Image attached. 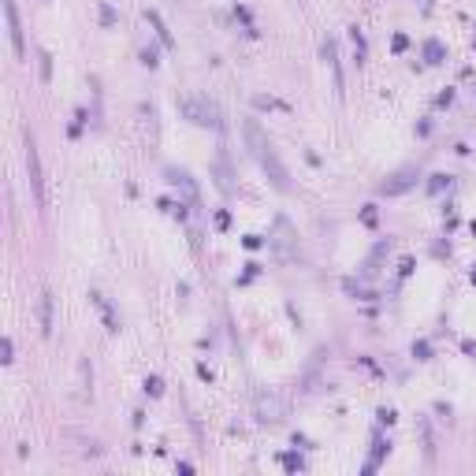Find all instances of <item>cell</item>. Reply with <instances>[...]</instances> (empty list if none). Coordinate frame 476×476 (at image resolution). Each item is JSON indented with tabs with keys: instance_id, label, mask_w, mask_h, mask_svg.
Returning a JSON list of instances; mask_svg holds the SVG:
<instances>
[{
	"instance_id": "obj_21",
	"label": "cell",
	"mask_w": 476,
	"mask_h": 476,
	"mask_svg": "<svg viewBox=\"0 0 476 476\" xmlns=\"http://www.w3.org/2000/svg\"><path fill=\"white\" fill-rule=\"evenodd\" d=\"M116 8H112V4H100V26H112V23H116Z\"/></svg>"
},
{
	"instance_id": "obj_22",
	"label": "cell",
	"mask_w": 476,
	"mask_h": 476,
	"mask_svg": "<svg viewBox=\"0 0 476 476\" xmlns=\"http://www.w3.org/2000/svg\"><path fill=\"white\" fill-rule=\"evenodd\" d=\"M142 63L149 67V71H153V67H160V56H157V49H142Z\"/></svg>"
},
{
	"instance_id": "obj_6",
	"label": "cell",
	"mask_w": 476,
	"mask_h": 476,
	"mask_svg": "<svg viewBox=\"0 0 476 476\" xmlns=\"http://www.w3.org/2000/svg\"><path fill=\"white\" fill-rule=\"evenodd\" d=\"M145 23L157 30V37H160V45H164V49H175V37H171V30H167L164 15H160L157 8H145Z\"/></svg>"
},
{
	"instance_id": "obj_3",
	"label": "cell",
	"mask_w": 476,
	"mask_h": 476,
	"mask_svg": "<svg viewBox=\"0 0 476 476\" xmlns=\"http://www.w3.org/2000/svg\"><path fill=\"white\" fill-rule=\"evenodd\" d=\"M26 171H30V190H33V201L45 205V179H41V157H37V142L26 134Z\"/></svg>"
},
{
	"instance_id": "obj_24",
	"label": "cell",
	"mask_w": 476,
	"mask_h": 476,
	"mask_svg": "<svg viewBox=\"0 0 476 476\" xmlns=\"http://www.w3.org/2000/svg\"><path fill=\"white\" fill-rule=\"evenodd\" d=\"M242 246H246V250H260V246H264V238H260V234H246V238H242Z\"/></svg>"
},
{
	"instance_id": "obj_32",
	"label": "cell",
	"mask_w": 476,
	"mask_h": 476,
	"mask_svg": "<svg viewBox=\"0 0 476 476\" xmlns=\"http://www.w3.org/2000/svg\"><path fill=\"white\" fill-rule=\"evenodd\" d=\"M461 350H465V353H469V357H473V361H476V343H473V339H465V343H461Z\"/></svg>"
},
{
	"instance_id": "obj_1",
	"label": "cell",
	"mask_w": 476,
	"mask_h": 476,
	"mask_svg": "<svg viewBox=\"0 0 476 476\" xmlns=\"http://www.w3.org/2000/svg\"><path fill=\"white\" fill-rule=\"evenodd\" d=\"M242 134H246V145H250L253 160L260 164V171L272 179V186H276L279 193H286V190H290V171H286V164L279 160L276 145L268 142V134L260 130V123H257V119H246V123H242Z\"/></svg>"
},
{
	"instance_id": "obj_33",
	"label": "cell",
	"mask_w": 476,
	"mask_h": 476,
	"mask_svg": "<svg viewBox=\"0 0 476 476\" xmlns=\"http://www.w3.org/2000/svg\"><path fill=\"white\" fill-rule=\"evenodd\" d=\"M469 279H473V283H476V268H473V272H469Z\"/></svg>"
},
{
	"instance_id": "obj_2",
	"label": "cell",
	"mask_w": 476,
	"mask_h": 476,
	"mask_svg": "<svg viewBox=\"0 0 476 476\" xmlns=\"http://www.w3.org/2000/svg\"><path fill=\"white\" fill-rule=\"evenodd\" d=\"M179 116H186L190 123H197V127H212V130H220V108L212 104L209 97H183L179 100Z\"/></svg>"
},
{
	"instance_id": "obj_16",
	"label": "cell",
	"mask_w": 476,
	"mask_h": 476,
	"mask_svg": "<svg viewBox=\"0 0 476 476\" xmlns=\"http://www.w3.org/2000/svg\"><path fill=\"white\" fill-rule=\"evenodd\" d=\"M145 394H149V398H160V394H164V380L160 376H145Z\"/></svg>"
},
{
	"instance_id": "obj_11",
	"label": "cell",
	"mask_w": 476,
	"mask_h": 476,
	"mask_svg": "<svg viewBox=\"0 0 476 476\" xmlns=\"http://www.w3.org/2000/svg\"><path fill=\"white\" fill-rule=\"evenodd\" d=\"M383 454H391V443H387L383 435H376V439H372V461L365 465V473H372V469H376V461L383 458Z\"/></svg>"
},
{
	"instance_id": "obj_17",
	"label": "cell",
	"mask_w": 476,
	"mask_h": 476,
	"mask_svg": "<svg viewBox=\"0 0 476 476\" xmlns=\"http://www.w3.org/2000/svg\"><path fill=\"white\" fill-rule=\"evenodd\" d=\"M242 268H246V272H242V276H238V286H246V283H250L253 276H260V264H257V260H246Z\"/></svg>"
},
{
	"instance_id": "obj_27",
	"label": "cell",
	"mask_w": 476,
	"mask_h": 476,
	"mask_svg": "<svg viewBox=\"0 0 476 476\" xmlns=\"http://www.w3.org/2000/svg\"><path fill=\"white\" fill-rule=\"evenodd\" d=\"M394 52H406V49H410V37H406V33H394Z\"/></svg>"
},
{
	"instance_id": "obj_12",
	"label": "cell",
	"mask_w": 476,
	"mask_h": 476,
	"mask_svg": "<svg viewBox=\"0 0 476 476\" xmlns=\"http://www.w3.org/2000/svg\"><path fill=\"white\" fill-rule=\"evenodd\" d=\"M257 410H260V420H279V402L276 398H257Z\"/></svg>"
},
{
	"instance_id": "obj_30",
	"label": "cell",
	"mask_w": 476,
	"mask_h": 476,
	"mask_svg": "<svg viewBox=\"0 0 476 476\" xmlns=\"http://www.w3.org/2000/svg\"><path fill=\"white\" fill-rule=\"evenodd\" d=\"M283 465H286V469H301V458H294V454H283Z\"/></svg>"
},
{
	"instance_id": "obj_26",
	"label": "cell",
	"mask_w": 476,
	"mask_h": 476,
	"mask_svg": "<svg viewBox=\"0 0 476 476\" xmlns=\"http://www.w3.org/2000/svg\"><path fill=\"white\" fill-rule=\"evenodd\" d=\"M216 227H220V231H227V227H231V212H227V209L216 212Z\"/></svg>"
},
{
	"instance_id": "obj_23",
	"label": "cell",
	"mask_w": 476,
	"mask_h": 476,
	"mask_svg": "<svg viewBox=\"0 0 476 476\" xmlns=\"http://www.w3.org/2000/svg\"><path fill=\"white\" fill-rule=\"evenodd\" d=\"M361 223H365V227H376V205H365V212H361Z\"/></svg>"
},
{
	"instance_id": "obj_31",
	"label": "cell",
	"mask_w": 476,
	"mask_h": 476,
	"mask_svg": "<svg viewBox=\"0 0 476 476\" xmlns=\"http://www.w3.org/2000/svg\"><path fill=\"white\" fill-rule=\"evenodd\" d=\"M410 272H413V260H410V257H406V260H402V264H398V276H402V279H406V276H410Z\"/></svg>"
},
{
	"instance_id": "obj_8",
	"label": "cell",
	"mask_w": 476,
	"mask_h": 476,
	"mask_svg": "<svg viewBox=\"0 0 476 476\" xmlns=\"http://www.w3.org/2000/svg\"><path fill=\"white\" fill-rule=\"evenodd\" d=\"M413 183H417V171H413V167H406V171H398V175H394V183H383L380 190H383V193H402V190H410Z\"/></svg>"
},
{
	"instance_id": "obj_28",
	"label": "cell",
	"mask_w": 476,
	"mask_h": 476,
	"mask_svg": "<svg viewBox=\"0 0 476 476\" xmlns=\"http://www.w3.org/2000/svg\"><path fill=\"white\" fill-rule=\"evenodd\" d=\"M11 353H15V346H11V339H4V357H0V361H4V365H11V361H15Z\"/></svg>"
},
{
	"instance_id": "obj_7",
	"label": "cell",
	"mask_w": 476,
	"mask_h": 476,
	"mask_svg": "<svg viewBox=\"0 0 476 476\" xmlns=\"http://www.w3.org/2000/svg\"><path fill=\"white\" fill-rule=\"evenodd\" d=\"M164 179H167L171 186H179V190H186V197H190V201H197V186H193V179L186 175L183 167H167V171H164Z\"/></svg>"
},
{
	"instance_id": "obj_14",
	"label": "cell",
	"mask_w": 476,
	"mask_h": 476,
	"mask_svg": "<svg viewBox=\"0 0 476 476\" xmlns=\"http://www.w3.org/2000/svg\"><path fill=\"white\" fill-rule=\"evenodd\" d=\"M350 41H353V60H357V63H365V52H368V45H365V33H361L357 26H350Z\"/></svg>"
},
{
	"instance_id": "obj_15",
	"label": "cell",
	"mask_w": 476,
	"mask_h": 476,
	"mask_svg": "<svg viewBox=\"0 0 476 476\" xmlns=\"http://www.w3.org/2000/svg\"><path fill=\"white\" fill-rule=\"evenodd\" d=\"M234 15L242 19V26H246V33H250V37H257V26H253V15H250V8H246V4H238V8H234Z\"/></svg>"
},
{
	"instance_id": "obj_18",
	"label": "cell",
	"mask_w": 476,
	"mask_h": 476,
	"mask_svg": "<svg viewBox=\"0 0 476 476\" xmlns=\"http://www.w3.org/2000/svg\"><path fill=\"white\" fill-rule=\"evenodd\" d=\"M413 357H417V361H432V343H428V339L413 343Z\"/></svg>"
},
{
	"instance_id": "obj_29",
	"label": "cell",
	"mask_w": 476,
	"mask_h": 476,
	"mask_svg": "<svg viewBox=\"0 0 476 476\" xmlns=\"http://www.w3.org/2000/svg\"><path fill=\"white\" fill-rule=\"evenodd\" d=\"M197 376H201V380H209V383H212V368L205 365V361H197Z\"/></svg>"
},
{
	"instance_id": "obj_5",
	"label": "cell",
	"mask_w": 476,
	"mask_h": 476,
	"mask_svg": "<svg viewBox=\"0 0 476 476\" xmlns=\"http://www.w3.org/2000/svg\"><path fill=\"white\" fill-rule=\"evenodd\" d=\"M90 301L97 305V313H100V320H104V327L116 335V331H119V317H116V309L108 305V298H104L100 290H90Z\"/></svg>"
},
{
	"instance_id": "obj_19",
	"label": "cell",
	"mask_w": 476,
	"mask_h": 476,
	"mask_svg": "<svg viewBox=\"0 0 476 476\" xmlns=\"http://www.w3.org/2000/svg\"><path fill=\"white\" fill-rule=\"evenodd\" d=\"M446 186H450V175H432V183H428V193H443Z\"/></svg>"
},
{
	"instance_id": "obj_20",
	"label": "cell",
	"mask_w": 476,
	"mask_h": 476,
	"mask_svg": "<svg viewBox=\"0 0 476 476\" xmlns=\"http://www.w3.org/2000/svg\"><path fill=\"white\" fill-rule=\"evenodd\" d=\"M376 417H380V424H387V428H391L394 420H398V413H394L391 406H380V410H376Z\"/></svg>"
},
{
	"instance_id": "obj_13",
	"label": "cell",
	"mask_w": 476,
	"mask_h": 476,
	"mask_svg": "<svg viewBox=\"0 0 476 476\" xmlns=\"http://www.w3.org/2000/svg\"><path fill=\"white\" fill-rule=\"evenodd\" d=\"M424 60H428V63H443V60H446V49L435 41V37H428V41H424Z\"/></svg>"
},
{
	"instance_id": "obj_9",
	"label": "cell",
	"mask_w": 476,
	"mask_h": 476,
	"mask_svg": "<svg viewBox=\"0 0 476 476\" xmlns=\"http://www.w3.org/2000/svg\"><path fill=\"white\" fill-rule=\"evenodd\" d=\"M37 320H41V331L52 335V294L41 290V298H37Z\"/></svg>"
},
{
	"instance_id": "obj_4",
	"label": "cell",
	"mask_w": 476,
	"mask_h": 476,
	"mask_svg": "<svg viewBox=\"0 0 476 476\" xmlns=\"http://www.w3.org/2000/svg\"><path fill=\"white\" fill-rule=\"evenodd\" d=\"M4 19H8L11 52H15V60H23V56H26V45H23V23H19V8H15V0H4Z\"/></svg>"
},
{
	"instance_id": "obj_25",
	"label": "cell",
	"mask_w": 476,
	"mask_h": 476,
	"mask_svg": "<svg viewBox=\"0 0 476 476\" xmlns=\"http://www.w3.org/2000/svg\"><path fill=\"white\" fill-rule=\"evenodd\" d=\"M41 78H45V82L52 78V56H49V52H41Z\"/></svg>"
},
{
	"instance_id": "obj_10",
	"label": "cell",
	"mask_w": 476,
	"mask_h": 476,
	"mask_svg": "<svg viewBox=\"0 0 476 476\" xmlns=\"http://www.w3.org/2000/svg\"><path fill=\"white\" fill-rule=\"evenodd\" d=\"M324 60L331 63V71H335V86H339V93H343V67H339V49H335L331 37L324 41Z\"/></svg>"
}]
</instances>
